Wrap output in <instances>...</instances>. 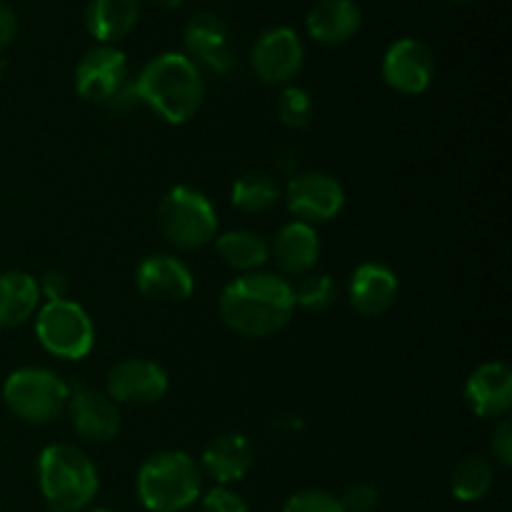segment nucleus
Returning <instances> with one entry per match:
<instances>
[{
    "mask_svg": "<svg viewBox=\"0 0 512 512\" xmlns=\"http://www.w3.org/2000/svg\"><path fill=\"white\" fill-rule=\"evenodd\" d=\"M140 18V0H90L85 5V28L100 45L128 38Z\"/></svg>",
    "mask_w": 512,
    "mask_h": 512,
    "instance_id": "nucleus-21",
    "label": "nucleus"
},
{
    "mask_svg": "<svg viewBox=\"0 0 512 512\" xmlns=\"http://www.w3.org/2000/svg\"><path fill=\"white\" fill-rule=\"evenodd\" d=\"M185 48L188 58L198 68H208L213 73L223 75L230 68V50H228V25L215 13H195L185 25Z\"/></svg>",
    "mask_w": 512,
    "mask_h": 512,
    "instance_id": "nucleus-17",
    "label": "nucleus"
},
{
    "mask_svg": "<svg viewBox=\"0 0 512 512\" xmlns=\"http://www.w3.org/2000/svg\"><path fill=\"white\" fill-rule=\"evenodd\" d=\"M15 35H18V18H15L10 5L0 3V50L8 48L15 40Z\"/></svg>",
    "mask_w": 512,
    "mask_h": 512,
    "instance_id": "nucleus-33",
    "label": "nucleus"
},
{
    "mask_svg": "<svg viewBox=\"0 0 512 512\" xmlns=\"http://www.w3.org/2000/svg\"><path fill=\"white\" fill-rule=\"evenodd\" d=\"M338 500L343 505V512H375L380 505V493L375 485L355 483Z\"/></svg>",
    "mask_w": 512,
    "mask_h": 512,
    "instance_id": "nucleus-29",
    "label": "nucleus"
},
{
    "mask_svg": "<svg viewBox=\"0 0 512 512\" xmlns=\"http://www.w3.org/2000/svg\"><path fill=\"white\" fill-rule=\"evenodd\" d=\"M158 228L175 248L198 250L218 238V213L200 190L175 185L160 198Z\"/></svg>",
    "mask_w": 512,
    "mask_h": 512,
    "instance_id": "nucleus-5",
    "label": "nucleus"
},
{
    "mask_svg": "<svg viewBox=\"0 0 512 512\" xmlns=\"http://www.w3.org/2000/svg\"><path fill=\"white\" fill-rule=\"evenodd\" d=\"M215 250L223 258L228 268L238 270L240 275L255 273L270 260V245L263 235L253 230H228L220 238H215Z\"/></svg>",
    "mask_w": 512,
    "mask_h": 512,
    "instance_id": "nucleus-23",
    "label": "nucleus"
},
{
    "mask_svg": "<svg viewBox=\"0 0 512 512\" xmlns=\"http://www.w3.org/2000/svg\"><path fill=\"white\" fill-rule=\"evenodd\" d=\"M313 113V98L308 95V90L298 88V85H285L278 100V115L283 125L293 130H303L313 123Z\"/></svg>",
    "mask_w": 512,
    "mask_h": 512,
    "instance_id": "nucleus-27",
    "label": "nucleus"
},
{
    "mask_svg": "<svg viewBox=\"0 0 512 512\" xmlns=\"http://www.w3.org/2000/svg\"><path fill=\"white\" fill-rule=\"evenodd\" d=\"M360 8L355 0H320L305 18L308 33L320 45H343L358 33Z\"/></svg>",
    "mask_w": 512,
    "mask_h": 512,
    "instance_id": "nucleus-20",
    "label": "nucleus"
},
{
    "mask_svg": "<svg viewBox=\"0 0 512 512\" xmlns=\"http://www.w3.org/2000/svg\"><path fill=\"white\" fill-rule=\"evenodd\" d=\"M285 205L295 220L308 225L328 223L338 218L345 205V190L333 175L298 173L285 188Z\"/></svg>",
    "mask_w": 512,
    "mask_h": 512,
    "instance_id": "nucleus-9",
    "label": "nucleus"
},
{
    "mask_svg": "<svg viewBox=\"0 0 512 512\" xmlns=\"http://www.w3.org/2000/svg\"><path fill=\"white\" fill-rule=\"evenodd\" d=\"M153 3L158 5V8H163V10H175V8H180L185 0H153Z\"/></svg>",
    "mask_w": 512,
    "mask_h": 512,
    "instance_id": "nucleus-34",
    "label": "nucleus"
},
{
    "mask_svg": "<svg viewBox=\"0 0 512 512\" xmlns=\"http://www.w3.org/2000/svg\"><path fill=\"white\" fill-rule=\"evenodd\" d=\"M140 295L158 303H185L193 295L195 280L188 265L173 255H148L135 270Z\"/></svg>",
    "mask_w": 512,
    "mask_h": 512,
    "instance_id": "nucleus-14",
    "label": "nucleus"
},
{
    "mask_svg": "<svg viewBox=\"0 0 512 512\" xmlns=\"http://www.w3.org/2000/svg\"><path fill=\"white\" fill-rule=\"evenodd\" d=\"M88 512H110V510H103V508H95V510H88Z\"/></svg>",
    "mask_w": 512,
    "mask_h": 512,
    "instance_id": "nucleus-35",
    "label": "nucleus"
},
{
    "mask_svg": "<svg viewBox=\"0 0 512 512\" xmlns=\"http://www.w3.org/2000/svg\"><path fill=\"white\" fill-rule=\"evenodd\" d=\"M128 80V58L115 45L90 48L75 68V90L90 103L105 105Z\"/></svg>",
    "mask_w": 512,
    "mask_h": 512,
    "instance_id": "nucleus-11",
    "label": "nucleus"
},
{
    "mask_svg": "<svg viewBox=\"0 0 512 512\" xmlns=\"http://www.w3.org/2000/svg\"><path fill=\"white\" fill-rule=\"evenodd\" d=\"M435 78L433 50L415 38H400L385 50L383 80L400 95H420Z\"/></svg>",
    "mask_w": 512,
    "mask_h": 512,
    "instance_id": "nucleus-10",
    "label": "nucleus"
},
{
    "mask_svg": "<svg viewBox=\"0 0 512 512\" xmlns=\"http://www.w3.org/2000/svg\"><path fill=\"white\" fill-rule=\"evenodd\" d=\"M138 498L150 512H185L203 495V470L183 450H160L138 470Z\"/></svg>",
    "mask_w": 512,
    "mask_h": 512,
    "instance_id": "nucleus-3",
    "label": "nucleus"
},
{
    "mask_svg": "<svg viewBox=\"0 0 512 512\" xmlns=\"http://www.w3.org/2000/svg\"><path fill=\"white\" fill-rule=\"evenodd\" d=\"M490 453H493V460L503 468H510L512 465V420L500 418V423L493 428V435H490Z\"/></svg>",
    "mask_w": 512,
    "mask_h": 512,
    "instance_id": "nucleus-31",
    "label": "nucleus"
},
{
    "mask_svg": "<svg viewBox=\"0 0 512 512\" xmlns=\"http://www.w3.org/2000/svg\"><path fill=\"white\" fill-rule=\"evenodd\" d=\"M398 275L383 263H360L353 270L348 283V300L353 310L363 318H378L385 315L398 300Z\"/></svg>",
    "mask_w": 512,
    "mask_h": 512,
    "instance_id": "nucleus-15",
    "label": "nucleus"
},
{
    "mask_svg": "<svg viewBox=\"0 0 512 512\" xmlns=\"http://www.w3.org/2000/svg\"><path fill=\"white\" fill-rule=\"evenodd\" d=\"M463 395L478 418H508L512 408V370L505 363H483L470 373Z\"/></svg>",
    "mask_w": 512,
    "mask_h": 512,
    "instance_id": "nucleus-16",
    "label": "nucleus"
},
{
    "mask_svg": "<svg viewBox=\"0 0 512 512\" xmlns=\"http://www.w3.org/2000/svg\"><path fill=\"white\" fill-rule=\"evenodd\" d=\"M305 50L300 35L290 28H268L258 35L250 50V65L260 83L270 88H283L303 68Z\"/></svg>",
    "mask_w": 512,
    "mask_h": 512,
    "instance_id": "nucleus-8",
    "label": "nucleus"
},
{
    "mask_svg": "<svg viewBox=\"0 0 512 512\" xmlns=\"http://www.w3.org/2000/svg\"><path fill=\"white\" fill-rule=\"evenodd\" d=\"M170 378L155 360L125 358L115 363L108 373L105 393L118 405H153L165 398Z\"/></svg>",
    "mask_w": 512,
    "mask_h": 512,
    "instance_id": "nucleus-12",
    "label": "nucleus"
},
{
    "mask_svg": "<svg viewBox=\"0 0 512 512\" xmlns=\"http://www.w3.org/2000/svg\"><path fill=\"white\" fill-rule=\"evenodd\" d=\"M270 258L278 265V275L283 278H303L313 273L320 258V238L313 225L300 220L283 225L270 245Z\"/></svg>",
    "mask_w": 512,
    "mask_h": 512,
    "instance_id": "nucleus-18",
    "label": "nucleus"
},
{
    "mask_svg": "<svg viewBox=\"0 0 512 512\" xmlns=\"http://www.w3.org/2000/svg\"><path fill=\"white\" fill-rule=\"evenodd\" d=\"M280 198H283V190L268 173L243 175V178L235 180L233 190H230V200L245 215L268 213Z\"/></svg>",
    "mask_w": 512,
    "mask_h": 512,
    "instance_id": "nucleus-25",
    "label": "nucleus"
},
{
    "mask_svg": "<svg viewBox=\"0 0 512 512\" xmlns=\"http://www.w3.org/2000/svg\"><path fill=\"white\" fill-rule=\"evenodd\" d=\"M38 485L53 512H83L98 495V468L73 445H48L38 458Z\"/></svg>",
    "mask_w": 512,
    "mask_h": 512,
    "instance_id": "nucleus-4",
    "label": "nucleus"
},
{
    "mask_svg": "<svg viewBox=\"0 0 512 512\" xmlns=\"http://www.w3.org/2000/svg\"><path fill=\"white\" fill-rule=\"evenodd\" d=\"M70 388L48 368H20L8 375L3 400L10 413L28 425L53 423L65 413Z\"/></svg>",
    "mask_w": 512,
    "mask_h": 512,
    "instance_id": "nucleus-6",
    "label": "nucleus"
},
{
    "mask_svg": "<svg viewBox=\"0 0 512 512\" xmlns=\"http://www.w3.org/2000/svg\"><path fill=\"white\" fill-rule=\"evenodd\" d=\"M38 288L40 298H45V303H50V300H68L70 280L68 275L60 273V270H48V273L38 280Z\"/></svg>",
    "mask_w": 512,
    "mask_h": 512,
    "instance_id": "nucleus-32",
    "label": "nucleus"
},
{
    "mask_svg": "<svg viewBox=\"0 0 512 512\" xmlns=\"http://www.w3.org/2000/svg\"><path fill=\"white\" fill-rule=\"evenodd\" d=\"M458 3H463V0H458Z\"/></svg>",
    "mask_w": 512,
    "mask_h": 512,
    "instance_id": "nucleus-36",
    "label": "nucleus"
},
{
    "mask_svg": "<svg viewBox=\"0 0 512 512\" xmlns=\"http://www.w3.org/2000/svg\"><path fill=\"white\" fill-rule=\"evenodd\" d=\"M35 335L50 355L83 360L95 345V328L83 305L73 300H50L35 313Z\"/></svg>",
    "mask_w": 512,
    "mask_h": 512,
    "instance_id": "nucleus-7",
    "label": "nucleus"
},
{
    "mask_svg": "<svg viewBox=\"0 0 512 512\" xmlns=\"http://www.w3.org/2000/svg\"><path fill=\"white\" fill-rule=\"evenodd\" d=\"M293 298L295 308L313 310V313H323V310L333 308L335 300H338V285L330 275L325 273H308L303 278H298V283L293 285Z\"/></svg>",
    "mask_w": 512,
    "mask_h": 512,
    "instance_id": "nucleus-26",
    "label": "nucleus"
},
{
    "mask_svg": "<svg viewBox=\"0 0 512 512\" xmlns=\"http://www.w3.org/2000/svg\"><path fill=\"white\" fill-rule=\"evenodd\" d=\"M253 468V445L240 433H223L208 443L203 450V473L218 485L228 488L240 483Z\"/></svg>",
    "mask_w": 512,
    "mask_h": 512,
    "instance_id": "nucleus-19",
    "label": "nucleus"
},
{
    "mask_svg": "<svg viewBox=\"0 0 512 512\" xmlns=\"http://www.w3.org/2000/svg\"><path fill=\"white\" fill-rule=\"evenodd\" d=\"M495 483L493 463L483 455H465L458 460L450 475V490L463 503H475V500L485 498Z\"/></svg>",
    "mask_w": 512,
    "mask_h": 512,
    "instance_id": "nucleus-24",
    "label": "nucleus"
},
{
    "mask_svg": "<svg viewBox=\"0 0 512 512\" xmlns=\"http://www.w3.org/2000/svg\"><path fill=\"white\" fill-rule=\"evenodd\" d=\"M218 310L233 333L243 338H270L293 318V283L278 273H245L225 285Z\"/></svg>",
    "mask_w": 512,
    "mask_h": 512,
    "instance_id": "nucleus-1",
    "label": "nucleus"
},
{
    "mask_svg": "<svg viewBox=\"0 0 512 512\" xmlns=\"http://www.w3.org/2000/svg\"><path fill=\"white\" fill-rule=\"evenodd\" d=\"M38 280L23 270L0 273V328H18L40 308Z\"/></svg>",
    "mask_w": 512,
    "mask_h": 512,
    "instance_id": "nucleus-22",
    "label": "nucleus"
},
{
    "mask_svg": "<svg viewBox=\"0 0 512 512\" xmlns=\"http://www.w3.org/2000/svg\"><path fill=\"white\" fill-rule=\"evenodd\" d=\"M203 512H248V505L235 490L215 485L203 495Z\"/></svg>",
    "mask_w": 512,
    "mask_h": 512,
    "instance_id": "nucleus-30",
    "label": "nucleus"
},
{
    "mask_svg": "<svg viewBox=\"0 0 512 512\" xmlns=\"http://www.w3.org/2000/svg\"><path fill=\"white\" fill-rule=\"evenodd\" d=\"M140 103L170 125H183L198 115L205 100L203 70L185 53H163L150 60L135 78Z\"/></svg>",
    "mask_w": 512,
    "mask_h": 512,
    "instance_id": "nucleus-2",
    "label": "nucleus"
},
{
    "mask_svg": "<svg viewBox=\"0 0 512 512\" xmlns=\"http://www.w3.org/2000/svg\"><path fill=\"white\" fill-rule=\"evenodd\" d=\"M283 512H343V505L328 490H300L285 500Z\"/></svg>",
    "mask_w": 512,
    "mask_h": 512,
    "instance_id": "nucleus-28",
    "label": "nucleus"
},
{
    "mask_svg": "<svg viewBox=\"0 0 512 512\" xmlns=\"http://www.w3.org/2000/svg\"><path fill=\"white\" fill-rule=\"evenodd\" d=\"M70 428L88 443H108L120 430V408L108 393L93 388L75 390L65 405Z\"/></svg>",
    "mask_w": 512,
    "mask_h": 512,
    "instance_id": "nucleus-13",
    "label": "nucleus"
}]
</instances>
